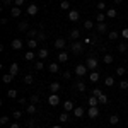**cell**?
<instances>
[{
  "label": "cell",
  "instance_id": "cell-24",
  "mask_svg": "<svg viewBox=\"0 0 128 128\" xmlns=\"http://www.w3.org/2000/svg\"><path fill=\"white\" fill-rule=\"evenodd\" d=\"M9 74L17 75V74H19V65H17V63H12V65H10V72H9Z\"/></svg>",
  "mask_w": 128,
  "mask_h": 128
},
{
  "label": "cell",
  "instance_id": "cell-19",
  "mask_svg": "<svg viewBox=\"0 0 128 128\" xmlns=\"http://www.w3.org/2000/svg\"><path fill=\"white\" fill-rule=\"evenodd\" d=\"M38 56H40L41 60H44L46 56H48V50H46V48H40V50H38Z\"/></svg>",
  "mask_w": 128,
  "mask_h": 128
},
{
  "label": "cell",
  "instance_id": "cell-17",
  "mask_svg": "<svg viewBox=\"0 0 128 128\" xmlns=\"http://www.w3.org/2000/svg\"><path fill=\"white\" fill-rule=\"evenodd\" d=\"M34 56H36L34 51H26V53H24V60H26V62H32Z\"/></svg>",
  "mask_w": 128,
  "mask_h": 128
},
{
  "label": "cell",
  "instance_id": "cell-57",
  "mask_svg": "<svg viewBox=\"0 0 128 128\" xmlns=\"http://www.w3.org/2000/svg\"><path fill=\"white\" fill-rule=\"evenodd\" d=\"M10 128H20L19 123H10Z\"/></svg>",
  "mask_w": 128,
  "mask_h": 128
},
{
  "label": "cell",
  "instance_id": "cell-58",
  "mask_svg": "<svg viewBox=\"0 0 128 128\" xmlns=\"http://www.w3.org/2000/svg\"><path fill=\"white\" fill-rule=\"evenodd\" d=\"M113 2H114V4H121L123 0H113Z\"/></svg>",
  "mask_w": 128,
  "mask_h": 128
},
{
  "label": "cell",
  "instance_id": "cell-52",
  "mask_svg": "<svg viewBox=\"0 0 128 128\" xmlns=\"http://www.w3.org/2000/svg\"><path fill=\"white\" fill-rule=\"evenodd\" d=\"M121 38H125V40H128V28H125V29L121 31Z\"/></svg>",
  "mask_w": 128,
  "mask_h": 128
},
{
  "label": "cell",
  "instance_id": "cell-60",
  "mask_svg": "<svg viewBox=\"0 0 128 128\" xmlns=\"http://www.w3.org/2000/svg\"><path fill=\"white\" fill-rule=\"evenodd\" d=\"M126 75H128V68H126Z\"/></svg>",
  "mask_w": 128,
  "mask_h": 128
},
{
  "label": "cell",
  "instance_id": "cell-25",
  "mask_svg": "<svg viewBox=\"0 0 128 128\" xmlns=\"http://www.w3.org/2000/svg\"><path fill=\"white\" fill-rule=\"evenodd\" d=\"M48 70H50V74H56L58 72V63H50Z\"/></svg>",
  "mask_w": 128,
  "mask_h": 128
},
{
  "label": "cell",
  "instance_id": "cell-56",
  "mask_svg": "<svg viewBox=\"0 0 128 128\" xmlns=\"http://www.w3.org/2000/svg\"><path fill=\"white\" fill-rule=\"evenodd\" d=\"M26 102H28V99H26V98H20L19 99V104H26Z\"/></svg>",
  "mask_w": 128,
  "mask_h": 128
},
{
  "label": "cell",
  "instance_id": "cell-45",
  "mask_svg": "<svg viewBox=\"0 0 128 128\" xmlns=\"http://www.w3.org/2000/svg\"><path fill=\"white\" fill-rule=\"evenodd\" d=\"M12 2H14V0H2V7H14Z\"/></svg>",
  "mask_w": 128,
  "mask_h": 128
},
{
  "label": "cell",
  "instance_id": "cell-29",
  "mask_svg": "<svg viewBox=\"0 0 128 128\" xmlns=\"http://www.w3.org/2000/svg\"><path fill=\"white\" fill-rule=\"evenodd\" d=\"M102 60H104V63H106V65H109V63H113V55H109V53H104Z\"/></svg>",
  "mask_w": 128,
  "mask_h": 128
},
{
  "label": "cell",
  "instance_id": "cell-2",
  "mask_svg": "<svg viewBox=\"0 0 128 128\" xmlns=\"http://www.w3.org/2000/svg\"><path fill=\"white\" fill-rule=\"evenodd\" d=\"M86 65H87V68L90 70V72H94V70L98 68V60H96V56H89L87 62H86Z\"/></svg>",
  "mask_w": 128,
  "mask_h": 128
},
{
  "label": "cell",
  "instance_id": "cell-51",
  "mask_svg": "<svg viewBox=\"0 0 128 128\" xmlns=\"http://www.w3.org/2000/svg\"><path fill=\"white\" fill-rule=\"evenodd\" d=\"M104 9H106V2H99V4H98V10H104ZM106 10H108V9H106Z\"/></svg>",
  "mask_w": 128,
  "mask_h": 128
},
{
  "label": "cell",
  "instance_id": "cell-42",
  "mask_svg": "<svg viewBox=\"0 0 128 128\" xmlns=\"http://www.w3.org/2000/svg\"><path fill=\"white\" fill-rule=\"evenodd\" d=\"M46 40V34H44V31H38V41H44Z\"/></svg>",
  "mask_w": 128,
  "mask_h": 128
},
{
  "label": "cell",
  "instance_id": "cell-44",
  "mask_svg": "<svg viewBox=\"0 0 128 128\" xmlns=\"http://www.w3.org/2000/svg\"><path fill=\"white\" fill-rule=\"evenodd\" d=\"M77 90H79V92H84V90H86V84H84V82H77Z\"/></svg>",
  "mask_w": 128,
  "mask_h": 128
},
{
  "label": "cell",
  "instance_id": "cell-32",
  "mask_svg": "<svg viewBox=\"0 0 128 128\" xmlns=\"http://www.w3.org/2000/svg\"><path fill=\"white\" fill-rule=\"evenodd\" d=\"M7 98L16 99V98H17V90H14V89H9V90H7Z\"/></svg>",
  "mask_w": 128,
  "mask_h": 128
},
{
  "label": "cell",
  "instance_id": "cell-10",
  "mask_svg": "<svg viewBox=\"0 0 128 128\" xmlns=\"http://www.w3.org/2000/svg\"><path fill=\"white\" fill-rule=\"evenodd\" d=\"M96 28H98V32L104 34L106 29H108V24H106V22H98V24H96Z\"/></svg>",
  "mask_w": 128,
  "mask_h": 128
},
{
  "label": "cell",
  "instance_id": "cell-6",
  "mask_svg": "<svg viewBox=\"0 0 128 128\" xmlns=\"http://www.w3.org/2000/svg\"><path fill=\"white\" fill-rule=\"evenodd\" d=\"M65 44H67V40L65 38H56V41H55V48L56 50H63Z\"/></svg>",
  "mask_w": 128,
  "mask_h": 128
},
{
  "label": "cell",
  "instance_id": "cell-43",
  "mask_svg": "<svg viewBox=\"0 0 128 128\" xmlns=\"http://www.w3.org/2000/svg\"><path fill=\"white\" fill-rule=\"evenodd\" d=\"M28 126H29V128H36V126H38V121H36L34 118L29 120V121H28Z\"/></svg>",
  "mask_w": 128,
  "mask_h": 128
},
{
  "label": "cell",
  "instance_id": "cell-35",
  "mask_svg": "<svg viewBox=\"0 0 128 128\" xmlns=\"http://www.w3.org/2000/svg\"><path fill=\"white\" fill-rule=\"evenodd\" d=\"M126 50H128L126 43H120V44H118V51H120V53H125Z\"/></svg>",
  "mask_w": 128,
  "mask_h": 128
},
{
  "label": "cell",
  "instance_id": "cell-15",
  "mask_svg": "<svg viewBox=\"0 0 128 128\" xmlns=\"http://www.w3.org/2000/svg\"><path fill=\"white\" fill-rule=\"evenodd\" d=\"M74 114H75L77 118H82V116L86 114V111H84V108H82V106H77V108L74 109Z\"/></svg>",
  "mask_w": 128,
  "mask_h": 128
},
{
  "label": "cell",
  "instance_id": "cell-48",
  "mask_svg": "<svg viewBox=\"0 0 128 128\" xmlns=\"http://www.w3.org/2000/svg\"><path fill=\"white\" fill-rule=\"evenodd\" d=\"M43 68H44V63H43V62H38V63L34 65V70H43Z\"/></svg>",
  "mask_w": 128,
  "mask_h": 128
},
{
  "label": "cell",
  "instance_id": "cell-41",
  "mask_svg": "<svg viewBox=\"0 0 128 128\" xmlns=\"http://www.w3.org/2000/svg\"><path fill=\"white\" fill-rule=\"evenodd\" d=\"M34 36H38V29H29L28 31V38H34Z\"/></svg>",
  "mask_w": 128,
  "mask_h": 128
},
{
  "label": "cell",
  "instance_id": "cell-49",
  "mask_svg": "<svg viewBox=\"0 0 128 128\" xmlns=\"http://www.w3.org/2000/svg\"><path fill=\"white\" fill-rule=\"evenodd\" d=\"M101 94H102V90H101V89H94V90H92V96H96V98H99V96H101Z\"/></svg>",
  "mask_w": 128,
  "mask_h": 128
},
{
  "label": "cell",
  "instance_id": "cell-18",
  "mask_svg": "<svg viewBox=\"0 0 128 128\" xmlns=\"http://www.w3.org/2000/svg\"><path fill=\"white\" fill-rule=\"evenodd\" d=\"M70 38H72V40H75V41H79L80 31H79V29H72V31H70Z\"/></svg>",
  "mask_w": 128,
  "mask_h": 128
},
{
  "label": "cell",
  "instance_id": "cell-3",
  "mask_svg": "<svg viewBox=\"0 0 128 128\" xmlns=\"http://www.w3.org/2000/svg\"><path fill=\"white\" fill-rule=\"evenodd\" d=\"M75 74H77V77H86L87 75V65H77Z\"/></svg>",
  "mask_w": 128,
  "mask_h": 128
},
{
  "label": "cell",
  "instance_id": "cell-31",
  "mask_svg": "<svg viewBox=\"0 0 128 128\" xmlns=\"http://www.w3.org/2000/svg\"><path fill=\"white\" fill-rule=\"evenodd\" d=\"M118 38H120V34H118V32H116V31H111V32H109V34H108V40H111V41L118 40Z\"/></svg>",
  "mask_w": 128,
  "mask_h": 128
},
{
  "label": "cell",
  "instance_id": "cell-59",
  "mask_svg": "<svg viewBox=\"0 0 128 128\" xmlns=\"http://www.w3.org/2000/svg\"><path fill=\"white\" fill-rule=\"evenodd\" d=\"M51 128H62V126H60V125H53Z\"/></svg>",
  "mask_w": 128,
  "mask_h": 128
},
{
  "label": "cell",
  "instance_id": "cell-21",
  "mask_svg": "<svg viewBox=\"0 0 128 128\" xmlns=\"http://www.w3.org/2000/svg\"><path fill=\"white\" fill-rule=\"evenodd\" d=\"M14 77H16V75H12V74H5V75L2 77V80H4V84H10V82L14 80Z\"/></svg>",
  "mask_w": 128,
  "mask_h": 128
},
{
  "label": "cell",
  "instance_id": "cell-16",
  "mask_svg": "<svg viewBox=\"0 0 128 128\" xmlns=\"http://www.w3.org/2000/svg\"><path fill=\"white\" fill-rule=\"evenodd\" d=\"M36 111H38V108H36V104H32V102L26 106V113H28V114H34Z\"/></svg>",
  "mask_w": 128,
  "mask_h": 128
},
{
  "label": "cell",
  "instance_id": "cell-55",
  "mask_svg": "<svg viewBox=\"0 0 128 128\" xmlns=\"http://www.w3.org/2000/svg\"><path fill=\"white\" fill-rule=\"evenodd\" d=\"M14 5H17V7H22V5H24V0H14Z\"/></svg>",
  "mask_w": 128,
  "mask_h": 128
},
{
  "label": "cell",
  "instance_id": "cell-13",
  "mask_svg": "<svg viewBox=\"0 0 128 128\" xmlns=\"http://www.w3.org/2000/svg\"><path fill=\"white\" fill-rule=\"evenodd\" d=\"M116 16H118V12H116V9H114V7H111V9L106 10V17H109V19H114Z\"/></svg>",
  "mask_w": 128,
  "mask_h": 128
},
{
  "label": "cell",
  "instance_id": "cell-4",
  "mask_svg": "<svg viewBox=\"0 0 128 128\" xmlns=\"http://www.w3.org/2000/svg\"><path fill=\"white\" fill-rule=\"evenodd\" d=\"M87 114H89V118H90V120L98 118V116H99V108H98V106H90L89 111H87Z\"/></svg>",
  "mask_w": 128,
  "mask_h": 128
},
{
  "label": "cell",
  "instance_id": "cell-53",
  "mask_svg": "<svg viewBox=\"0 0 128 128\" xmlns=\"http://www.w3.org/2000/svg\"><path fill=\"white\" fill-rule=\"evenodd\" d=\"M70 77H72V74H70L68 70H65V72H63V79H65V80H68Z\"/></svg>",
  "mask_w": 128,
  "mask_h": 128
},
{
  "label": "cell",
  "instance_id": "cell-50",
  "mask_svg": "<svg viewBox=\"0 0 128 128\" xmlns=\"http://www.w3.org/2000/svg\"><path fill=\"white\" fill-rule=\"evenodd\" d=\"M9 116H2V118H0V125H7V123H9Z\"/></svg>",
  "mask_w": 128,
  "mask_h": 128
},
{
  "label": "cell",
  "instance_id": "cell-30",
  "mask_svg": "<svg viewBox=\"0 0 128 128\" xmlns=\"http://www.w3.org/2000/svg\"><path fill=\"white\" fill-rule=\"evenodd\" d=\"M96 20H98V22H104V20H106V14H104V12H98Z\"/></svg>",
  "mask_w": 128,
  "mask_h": 128
},
{
  "label": "cell",
  "instance_id": "cell-20",
  "mask_svg": "<svg viewBox=\"0 0 128 128\" xmlns=\"http://www.w3.org/2000/svg\"><path fill=\"white\" fill-rule=\"evenodd\" d=\"M63 108H65V111H74L75 106H74V102H72V101H65V102H63Z\"/></svg>",
  "mask_w": 128,
  "mask_h": 128
},
{
  "label": "cell",
  "instance_id": "cell-8",
  "mask_svg": "<svg viewBox=\"0 0 128 128\" xmlns=\"http://www.w3.org/2000/svg\"><path fill=\"white\" fill-rule=\"evenodd\" d=\"M68 19L72 20V22L79 20L80 19V12H79V10H70V12H68Z\"/></svg>",
  "mask_w": 128,
  "mask_h": 128
},
{
  "label": "cell",
  "instance_id": "cell-38",
  "mask_svg": "<svg viewBox=\"0 0 128 128\" xmlns=\"http://www.w3.org/2000/svg\"><path fill=\"white\" fill-rule=\"evenodd\" d=\"M125 74H126V68H125V67H118V68H116V75L121 77V75H125Z\"/></svg>",
  "mask_w": 128,
  "mask_h": 128
},
{
  "label": "cell",
  "instance_id": "cell-1",
  "mask_svg": "<svg viewBox=\"0 0 128 128\" xmlns=\"http://www.w3.org/2000/svg\"><path fill=\"white\" fill-rule=\"evenodd\" d=\"M72 51H74L75 55L84 53V43H80V41H74V43H72Z\"/></svg>",
  "mask_w": 128,
  "mask_h": 128
},
{
  "label": "cell",
  "instance_id": "cell-33",
  "mask_svg": "<svg viewBox=\"0 0 128 128\" xmlns=\"http://www.w3.org/2000/svg\"><path fill=\"white\" fill-rule=\"evenodd\" d=\"M113 84H114V79H113V77H106V79H104V86H106V87H111Z\"/></svg>",
  "mask_w": 128,
  "mask_h": 128
},
{
  "label": "cell",
  "instance_id": "cell-7",
  "mask_svg": "<svg viewBox=\"0 0 128 128\" xmlns=\"http://www.w3.org/2000/svg\"><path fill=\"white\" fill-rule=\"evenodd\" d=\"M10 46H12V50H22V40H19V38H16V40H12V43H10Z\"/></svg>",
  "mask_w": 128,
  "mask_h": 128
},
{
  "label": "cell",
  "instance_id": "cell-36",
  "mask_svg": "<svg viewBox=\"0 0 128 128\" xmlns=\"http://www.w3.org/2000/svg\"><path fill=\"white\" fill-rule=\"evenodd\" d=\"M32 82H34V77H32V75H26V77H24V84H28V86H31Z\"/></svg>",
  "mask_w": 128,
  "mask_h": 128
},
{
  "label": "cell",
  "instance_id": "cell-40",
  "mask_svg": "<svg viewBox=\"0 0 128 128\" xmlns=\"http://www.w3.org/2000/svg\"><path fill=\"white\" fill-rule=\"evenodd\" d=\"M92 26H94V24H92V20H86V22H84V29H87V31L92 29Z\"/></svg>",
  "mask_w": 128,
  "mask_h": 128
},
{
  "label": "cell",
  "instance_id": "cell-12",
  "mask_svg": "<svg viewBox=\"0 0 128 128\" xmlns=\"http://www.w3.org/2000/svg\"><path fill=\"white\" fill-rule=\"evenodd\" d=\"M38 5H36V4H31L29 7H28V14H29V16H36V14H38Z\"/></svg>",
  "mask_w": 128,
  "mask_h": 128
},
{
  "label": "cell",
  "instance_id": "cell-11",
  "mask_svg": "<svg viewBox=\"0 0 128 128\" xmlns=\"http://www.w3.org/2000/svg\"><path fill=\"white\" fill-rule=\"evenodd\" d=\"M58 62H60V63L68 62V53H67V51H60V53H58Z\"/></svg>",
  "mask_w": 128,
  "mask_h": 128
},
{
  "label": "cell",
  "instance_id": "cell-14",
  "mask_svg": "<svg viewBox=\"0 0 128 128\" xmlns=\"http://www.w3.org/2000/svg\"><path fill=\"white\" fill-rule=\"evenodd\" d=\"M58 90H60V84L58 82H51V84H50V92H51V94H56Z\"/></svg>",
  "mask_w": 128,
  "mask_h": 128
},
{
  "label": "cell",
  "instance_id": "cell-23",
  "mask_svg": "<svg viewBox=\"0 0 128 128\" xmlns=\"http://www.w3.org/2000/svg\"><path fill=\"white\" fill-rule=\"evenodd\" d=\"M89 80H90V82H98V80H99V74L96 72V70L89 74Z\"/></svg>",
  "mask_w": 128,
  "mask_h": 128
},
{
  "label": "cell",
  "instance_id": "cell-28",
  "mask_svg": "<svg viewBox=\"0 0 128 128\" xmlns=\"http://www.w3.org/2000/svg\"><path fill=\"white\" fill-rule=\"evenodd\" d=\"M109 123H111V125H118L120 123V116L118 114H111V116H109Z\"/></svg>",
  "mask_w": 128,
  "mask_h": 128
},
{
  "label": "cell",
  "instance_id": "cell-39",
  "mask_svg": "<svg viewBox=\"0 0 128 128\" xmlns=\"http://www.w3.org/2000/svg\"><path fill=\"white\" fill-rule=\"evenodd\" d=\"M29 99H31V102H32V104H38V102H40V96H38V94H32Z\"/></svg>",
  "mask_w": 128,
  "mask_h": 128
},
{
  "label": "cell",
  "instance_id": "cell-26",
  "mask_svg": "<svg viewBox=\"0 0 128 128\" xmlns=\"http://www.w3.org/2000/svg\"><path fill=\"white\" fill-rule=\"evenodd\" d=\"M89 106H99V99L96 96H90L89 98Z\"/></svg>",
  "mask_w": 128,
  "mask_h": 128
},
{
  "label": "cell",
  "instance_id": "cell-61",
  "mask_svg": "<svg viewBox=\"0 0 128 128\" xmlns=\"http://www.w3.org/2000/svg\"><path fill=\"white\" fill-rule=\"evenodd\" d=\"M87 128H90V126H87Z\"/></svg>",
  "mask_w": 128,
  "mask_h": 128
},
{
  "label": "cell",
  "instance_id": "cell-22",
  "mask_svg": "<svg viewBox=\"0 0 128 128\" xmlns=\"http://www.w3.org/2000/svg\"><path fill=\"white\" fill-rule=\"evenodd\" d=\"M28 46H29V50H36V48H38V40L31 38V40L28 41Z\"/></svg>",
  "mask_w": 128,
  "mask_h": 128
},
{
  "label": "cell",
  "instance_id": "cell-54",
  "mask_svg": "<svg viewBox=\"0 0 128 128\" xmlns=\"http://www.w3.org/2000/svg\"><path fill=\"white\" fill-rule=\"evenodd\" d=\"M12 116H14V120H19L20 116H22V113H20V111H14V114H12Z\"/></svg>",
  "mask_w": 128,
  "mask_h": 128
},
{
  "label": "cell",
  "instance_id": "cell-5",
  "mask_svg": "<svg viewBox=\"0 0 128 128\" xmlns=\"http://www.w3.org/2000/svg\"><path fill=\"white\" fill-rule=\"evenodd\" d=\"M48 102H50V106H58V104H60V98H58V94H50Z\"/></svg>",
  "mask_w": 128,
  "mask_h": 128
},
{
  "label": "cell",
  "instance_id": "cell-34",
  "mask_svg": "<svg viewBox=\"0 0 128 128\" xmlns=\"http://www.w3.org/2000/svg\"><path fill=\"white\" fill-rule=\"evenodd\" d=\"M98 99H99V104H106V102H108V96H106L104 92H102V94H101Z\"/></svg>",
  "mask_w": 128,
  "mask_h": 128
},
{
  "label": "cell",
  "instance_id": "cell-46",
  "mask_svg": "<svg viewBox=\"0 0 128 128\" xmlns=\"http://www.w3.org/2000/svg\"><path fill=\"white\" fill-rule=\"evenodd\" d=\"M60 7H62V9H63V10H68V9H70V4H68V2H67V0H63V2L60 4Z\"/></svg>",
  "mask_w": 128,
  "mask_h": 128
},
{
  "label": "cell",
  "instance_id": "cell-37",
  "mask_svg": "<svg viewBox=\"0 0 128 128\" xmlns=\"http://www.w3.org/2000/svg\"><path fill=\"white\" fill-rule=\"evenodd\" d=\"M58 120H60V123H67V121H68V114H67V113H62Z\"/></svg>",
  "mask_w": 128,
  "mask_h": 128
},
{
  "label": "cell",
  "instance_id": "cell-47",
  "mask_svg": "<svg viewBox=\"0 0 128 128\" xmlns=\"http://www.w3.org/2000/svg\"><path fill=\"white\" fill-rule=\"evenodd\" d=\"M120 89L126 90V89H128V80H121V82H120Z\"/></svg>",
  "mask_w": 128,
  "mask_h": 128
},
{
  "label": "cell",
  "instance_id": "cell-27",
  "mask_svg": "<svg viewBox=\"0 0 128 128\" xmlns=\"http://www.w3.org/2000/svg\"><path fill=\"white\" fill-rule=\"evenodd\" d=\"M28 28H29V22H26V20L17 24V29H19V31H28Z\"/></svg>",
  "mask_w": 128,
  "mask_h": 128
},
{
  "label": "cell",
  "instance_id": "cell-9",
  "mask_svg": "<svg viewBox=\"0 0 128 128\" xmlns=\"http://www.w3.org/2000/svg\"><path fill=\"white\" fill-rule=\"evenodd\" d=\"M20 12H22V10H20V7H17V5L10 7V16H12V17H19Z\"/></svg>",
  "mask_w": 128,
  "mask_h": 128
}]
</instances>
